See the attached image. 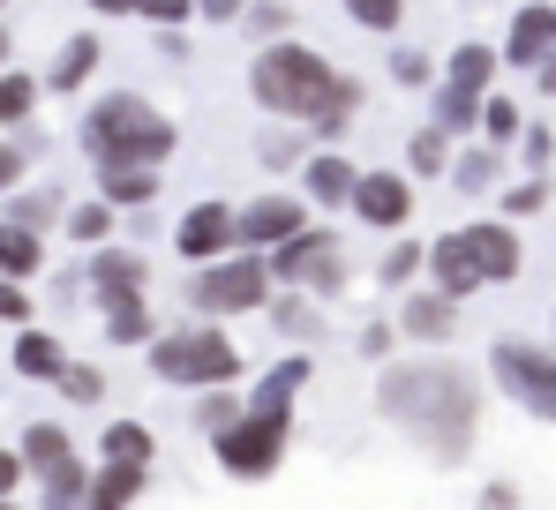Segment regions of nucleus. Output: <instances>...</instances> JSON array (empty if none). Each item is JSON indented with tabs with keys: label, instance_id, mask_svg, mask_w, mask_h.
Segmentation results:
<instances>
[{
	"label": "nucleus",
	"instance_id": "bb28decb",
	"mask_svg": "<svg viewBox=\"0 0 556 510\" xmlns=\"http://www.w3.org/2000/svg\"><path fill=\"white\" fill-rule=\"evenodd\" d=\"M38 105H46V90H38V76L30 68H0V136H15L23 120H38Z\"/></svg>",
	"mask_w": 556,
	"mask_h": 510
},
{
	"label": "nucleus",
	"instance_id": "a211bd4d",
	"mask_svg": "<svg viewBox=\"0 0 556 510\" xmlns=\"http://www.w3.org/2000/svg\"><path fill=\"white\" fill-rule=\"evenodd\" d=\"M143 488H151V466H121V458H105V466H91V481H84V510H136V503H143Z\"/></svg>",
	"mask_w": 556,
	"mask_h": 510
},
{
	"label": "nucleus",
	"instance_id": "37998d69",
	"mask_svg": "<svg viewBox=\"0 0 556 510\" xmlns=\"http://www.w3.org/2000/svg\"><path fill=\"white\" fill-rule=\"evenodd\" d=\"M136 23H151V30H188V23H195V0H136Z\"/></svg>",
	"mask_w": 556,
	"mask_h": 510
},
{
	"label": "nucleus",
	"instance_id": "423d86ee",
	"mask_svg": "<svg viewBox=\"0 0 556 510\" xmlns=\"http://www.w3.org/2000/svg\"><path fill=\"white\" fill-rule=\"evenodd\" d=\"M264 270H271V285H286V293H308V301H339L346 293V278H354V255H346V241L331 233V226H301L293 241H278L271 255H264Z\"/></svg>",
	"mask_w": 556,
	"mask_h": 510
},
{
	"label": "nucleus",
	"instance_id": "a878e982",
	"mask_svg": "<svg viewBox=\"0 0 556 510\" xmlns=\"http://www.w3.org/2000/svg\"><path fill=\"white\" fill-rule=\"evenodd\" d=\"M61 233H68L76 248H105V241H121V211H113V203H98V195H84V203H68V211H61Z\"/></svg>",
	"mask_w": 556,
	"mask_h": 510
},
{
	"label": "nucleus",
	"instance_id": "052dcab7",
	"mask_svg": "<svg viewBox=\"0 0 556 510\" xmlns=\"http://www.w3.org/2000/svg\"><path fill=\"white\" fill-rule=\"evenodd\" d=\"M293 8H301V0H293Z\"/></svg>",
	"mask_w": 556,
	"mask_h": 510
},
{
	"label": "nucleus",
	"instance_id": "473e14b6",
	"mask_svg": "<svg viewBox=\"0 0 556 510\" xmlns=\"http://www.w3.org/2000/svg\"><path fill=\"white\" fill-rule=\"evenodd\" d=\"M301 158H308V136H301L293 120H271V128L256 136V166L264 173H301Z\"/></svg>",
	"mask_w": 556,
	"mask_h": 510
},
{
	"label": "nucleus",
	"instance_id": "4be33fe9",
	"mask_svg": "<svg viewBox=\"0 0 556 510\" xmlns=\"http://www.w3.org/2000/svg\"><path fill=\"white\" fill-rule=\"evenodd\" d=\"M8 360H15L23 383H53V375L68 368V345L53 339V331H38V323H23V331L8 339Z\"/></svg>",
	"mask_w": 556,
	"mask_h": 510
},
{
	"label": "nucleus",
	"instance_id": "6e6d98bb",
	"mask_svg": "<svg viewBox=\"0 0 556 510\" xmlns=\"http://www.w3.org/2000/svg\"><path fill=\"white\" fill-rule=\"evenodd\" d=\"M84 8H91V15H105V23H113V15H136V0H84Z\"/></svg>",
	"mask_w": 556,
	"mask_h": 510
},
{
	"label": "nucleus",
	"instance_id": "393cba45",
	"mask_svg": "<svg viewBox=\"0 0 556 510\" xmlns=\"http://www.w3.org/2000/svg\"><path fill=\"white\" fill-rule=\"evenodd\" d=\"M105 316V345H151L166 323H159V308H151V293H128V301H113V308H98Z\"/></svg>",
	"mask_w": 556,
	"mask_h": 510
},
{
	"label": "nucleus",
	"instance_id": "de8ad7c7",
	"mask_svg": "<svg viewBox=\"0 0 556 510\" xmlns=\"http://www.w3.org/2000/svg\"><path fill=\"white\" fill-rule=\"evenodd\" d=\"M362 360H391V345H399V331H391V323H362Z\"/></svg>",
	"mask_w": 556,
	"mask_h": 510
},
{
	"label": "nucleus",
	"instance_id": "c03bdc74",
	"mask_svg": "<svg viewBox=\"0 0 556 510\" xmlns=\"http://www.w3.org/2000/svg\"><path fill=\"white\" fill-rule=\"evenodd\" d=\"M519 158H527V173H549V158H556L549 120H527V128H519Z\"/></svg>",
	"mask_w": 556,
	"mask_h": 510
},
{
	"label": "nucleus",
	"instance_id": "5701e85b",
	"mask_svg": "<svg viewBox=\"0 0 556 510\" xmlns=\"http://www.w3.org/2000/svg\"><path fill=\"white\" fill-rule=\"evenodd\" d=\"M264 316H271V331L286 345H316L324 339V308H316L308 293H286V285H278L271 301H264Z\"/></svg>",
	"mask_w": 556,
	"mask_h": 510
},
{
	"label": "nucleus",
	"instance_id": "13d9d810",
	"mask_svg": "<svg viewBox=\"0 0 556 510\" xmlns=\"http://www.w3.org/2000/svg\"><path fill=\"white\" fill-rule=\"evenodd\" d=\"M0 510H15V496H0Z\"/></svg>",
	"mask_w": 556,
	"mask_h": 510
},
{
	"label": "nucleus",
	"instance_id": "7c9ffc66",
	"mask_svg": "<svg viewBox=\"0 0 556 510\" xmlns=\"http://www.w3.org/2000/svg\"><path fill=\"white\" fill-rule=\"evenodd\" d=\"M496 173H504V151H489V143H466V151H452L444 180H452L459 195H489V188H496Z\"/></svg>",
	"mask_w": 556,
	"mask_h": 510
},
{
	"label": "nucleus",
	"instance_id": "f3484780",
	"mask_svg": "<svg viewBox=\"0 0 556 510\" xmlns=\"http://www.w3.org/2000/svg\"><path fill=\"white\" fill-rule=\"evenodd\" d=\"M98 61H105V46H98V30H68L61 38V53L46 61V76H38V90L46 98H76V90L98 76Z\"/></svg>",
	"mask_w": 556,
	"mask_h": 510
},
{
	"label": "nucleus",
	"instance_id": "79ce46f5",
	"mask_svg": "<svg viewBox=\"0 0 556 510\" xmlns=\"http://www.w3.org/2000/svg\"><path fill=\"white\" fill-rule=\"evenodd\" d=\"M84 481H91V466H84V458H76L68 473L38 481V488H46V510H84Z\"/></svg>",
	"mask_w": 556,
	"mask_h": 510
},
{
	"label": "nucleus",
	"instance_id": "ddd939ff",
	"mask_svg": "<svg viewBox=\"0 0 556 510\" xmlns=\"http://www.w3.org/2000/svg\"><path fill=\"white\" fill-rule=\"evenodd\" d=\"M429 285L444 293V301H473L481 285H489V270H481V248H473V226L459 233H444V241H429Z\"/></svg>",
	"mask_w": 556,
	"mask_h": 510
},
{
	"label": "nucleus",
	"instance_id": "5fc2aeb1",
	"mask_svg": "<svg viewBox=\"0 0 556 510\" xmlns=\"http://www.w3.org/2000/svg\"><path fill=\"white\" fill-rule=\"evenodd\" d=\"M527 76H534V90H542V98H556V53L542 61V68H527Z\"/></svg>",
	"mask_w": 556,
	"mask_h": 510
},
{
	"label": "nucleus",
	"instance_id": "49530a36",
	"mask_svg": "<svg viewBox=\"0 0 556 510\" xmlns=\"http://www.w3.org/2000/svg\"><path fill=\"white\" fill-rule=\"evenodd\" d=\"M23 180H30V158H23V143H15V136H0V195H8V188H23Z\"/></svg>",
	"mask_w": 556,
	"mask_h": 510
},
{
	"label": "nucleus",
	"instance_id": "bf43d9fd",
	"mask_svg": "<svg viewBox=\"0 0 556 510\" xmlns=\"http://www.w3.org/2000/svg\"><path fill=\"white\" fill-rule=\"evenodd\" d=\"M0 15H8V0H0Z\"/></svg>",
	"mask_w": 556,
	"mask_h": 510
},
{
	"label": "nucleus",
	"instance_id": "f257e3e1",
	"mask_svg": "<svg viewBox=\"0 0 556 510\" xmlns=\"http://www.w3.org/2000/svg\"><path fill=\"white\" fill-rule=\"evenodd\" d=\"M376 406L399 435H414L437 466H459L481 435V383L452 360H391L376 375Z\"/></svg>",
	"mask_w": 556,
	"mask_h": 510
},
{
	"label": "nucleus",
	"instance_id": "0eeeda50",
	"mask_svg": "<svg viewBox=\"0 0 556 510\" xmlns=\"http://www.w3.org/2000/svg\"><path fill=\"white\" fill-rule=\"evenodd\" d=\"M489 383L511 398V406H527L534 421H556V353L534 339H496L489 345Z\"/></svg>",
	"mask_w": 556,
	"mask_h": 510
},
{
	"label": "nucleus",
	"instance_id": "c9c22d12",
	"mask_svg": "<svg viewBox=\"0 0 556 510\" xmlns=\"http://www.w3.org/2000/svg\"><path fill=\"white\" fill-rule=\"evenodd\" d=\"M105 458H121V466H151L159 458V435L143 421H105Z\"/></svg>",
	"mask_w": 556,
	"mask_h": 510
},
{
	"label": "nucleus",
	"instance_id": "58836bf2",
	"mask_svg": "<svg viewBox=\"0 0 556 510\" xmlns=\"http://www.w3.org/2000/svg\"><path fill=\"white\" fill-rule=\"evenodd\" d=\"M188 398H195V428H203V435H218V428L241 413V383H218V391H188Z\"/></svg>",
	"mask_w": 556,
	"mask_h": 510
},
{
	"label": "nucleus",
	"instance_id": "ea45409f",
	"mask_svg": "<svg viewBox=\"0 0 556 510\" xmlns=\"http://www.w3.org/2000/svg\"><path fill=\"white\" fill-rule=\"evenodd\" d=\"M534 211H549V173H527V180H511L504 188V218L519 226V218H534Z\"/></svg>",
	"mask_w": 556,
	"mask_h": 510
},
{
	"label": "nucleus",
	"instance_id": "20e7f679",
	"mask_svg": "<svg viewBox=\"0 0 556 510\" xmlns=\"http://www.w3.org/2000/svg\"><path fill=\"white\" fill-rule=\"evenodd\" d=\"M143 360H151V375L174 383V391H218V383H241V375H249V353L233 345V331H226V323H203V316L166 323L159 339L143 345Z\"/></svg>",
	"mask_w": 556,
	"mask_h": 510
},
{
	"label": "nucleus",
	"instance_id": "6ab92c4d",
	"mask_svg": "<svg viewBox=\"0 0 556 510\" xmlns=\"http://www.w3.org/2000/svg\"><path fill=\"white\" fill-rule=\"evenodd\" d=\"M61 211H68V195H61V188H46V180H23V188H8V195H0V218H8V226H23V233H61Z\"/></svg>",
	"mask_w": 556,
	"mask_h": 510
},
{
	"label": "nucleus",
	"instance_id": "9b49d317",
	"mask_svg": "<svg viewBox=\"0 0 556 510\" xmlns=\"http://www.w3.org/2000/svg\"><path fill=\"white\" fill-rule=\"evenodd\" d=\"M346 211H354L369 233H406V218H414V180H406L399 166H369L362 180H354Z\"/></svg>",
	"mask_w": 556,
	"mask_h": 510
},
{
	"label": "nucleus",
	"instance_id": "dca6fc26",
	"mask_svg": "<svg viewBox=\"0 0 556 510\" xmlns=\"http://www.w3.org/2000/svg\"><path fill=\"white\" fill-rule=\"evenodd\" d=\"M293 180H301L308 211H346V195H354V180H362V166H354L346 151H308Z\"/></svg>",
	"mask_w": 556,
	"mask_h": 510
},
{
	"label": "nucleus",
	"instance_id": "2eb2a0df",
	"mask_svg": "<svg viewBox=\"0 0 556 510\" xmlns=\"http://www.w3.org/2000/svg\"><path fill=\"white\" fill-rule=\"evenodd\" d=\"M549 53H556V0H519V15H511L496 61H504V68H542Z\"/></svg>",
	"mask_w": 556,
	"mask_h": 510
},
{
	"label": "nucleus",
	"instance_id": "603ef678",
	"mask_svg": "<svg viewBox=\"0 0 556 510\" xmlns=\"http://www.w3.org/2000/svg\"><path fill=\"white\" fill-rule=\"evenodd\" d=\"M23 481H30V473H23V458H15V450H8V443H0V496H15V488H23Z\"/></svg>",
	"mask_w": 556,
	"mask_h": 510
},
{
	"label": "nucleus",
	"instance_id": "f03ea898",
	"mask_svg": "<svg viewBox=\"0 0 556 510\" xmlns=\"http://www.w3.org/2000/svg\"><path fill=\"white\" fill-rule=\"evenodd\" d=\"M249 98L271 113V120H316L324 105H346V113H362L369 105V90L362 76H346L331 53H316L308 38H278V46H256V61H249Z\"/></svg>",
	"mask_w": 556,
	"mask_h": 510
},
{
	"label": "nucleus",
	"instance_id": "b1692460",
	"mask_svg": "<svg viewBox=\"0 0 556 510\" xmlns=\"http://www.w3.org/2000/svg\"><path fill=\"white\" fill-rule=\"evenodd\" d=\"M496 68H504V61H496V46H481V38H466V46H452V61L437 68V84H452V90H473V98H481V90H496Z\"/></svg>",
	"mask_w": 556,
	"mask_h": 510
},
{
	"label": "nucleus",
	"instance_id": "1a4fd4ad",
	"mask_svg": "<svg viewBox=\"0 0 556 510\" xmlns=\"http://www.w3.org/2000/svg\"><path fill=\"white\" fill-rule=\"evenodd\" d=\"M301 226H308V195H293V188H264V195L233 203V248H249V255H271Z\"/></svg>",
	"mask_w": 556,
	"mask_h": 510
},
{
	"label": "nucleus",
	"instance_id": "a19ab883",
	"mask_svg": "<svg viewBox=\"0 0 556 510\" xmlns=\"http://www.w3.org/2000/svg\"><path fill=\"white\" fill-rule=\"evenodd\" d=\"M391 84L399 90H429L437 84V61H429L421 46H391Z\"/></svg>",
	"mask_w": 556,
	"mask_h": 510
},
{
	"label": "nucleus",
	"instance_id": "9d476101",
	"mask_svg": "<svg viewBox=\"0 0 556 510\" xmlns=\"http://www.w3.org/2000/svg\"><path fill=\"white\" fill-rule=\"evenodd\" d=\"M84 293L98 308L128 301V293H151V255L136 241H105V248H84Z\"/></svg>",
	"mask_w": 556,
	"mask_h": 510
},
{
	"label": "nucleus",
	"instance_id": "8fccbe9b",
	"mask_svg": "<svg viewBox=\"0 0 556 510\" xmlns=\"http://www.w3.org/2000/svg\"><path fill=\"white\" fill-rule=\"evenodd\" d=\"M15 143H23V158H30V166H38V158H46V151H53V136H46V128H38V120H23V128H15Z\"/></svg>",
	"mask_w": 556,
	"mask_h": 510
},
{
	"label": "nucleus",
	"instance_id": "cd10ccee",
	"mask_svg": "<svg viewBox=\"0 0 556 510\" xmlns=\"http://www.w3.org/2000/svg\"><path fill=\"white\" fill-rule=\"evenodd\" d=\"M233 30H249V46H278V38H301V8H293V0H249Z\"/></svg>",
	"mask_w": 556,
	"mask_h": 510
},
{
	"label": "nucleus",
	"instance_id": "f704fd0d",
	"mask_svg": "<svg viewBox=\"0 0 556 510\" xmlns=\"http://www.w3.org/2000/svg\"><path fill=\"white\" fill-rule=\"evenodd\" d=\"M421 263H429V241H391V248L376 255V285L406 293V285H421Z\"/></svg>",
	"mask_w": 556,
	"mask_h": 510
},
{
	"label": "nucleus",
	"instance_id": "2f4dec72",
	"mask_svg": "<svg viewBox=\"0 0 556 510\" xmlns=\"http://www.w3.org/2000/svg\"><path fill=\"white\" fill-rule=\"evenodd\" d=\"M519 128H527L519 98H504V90H481V120H473V136H481L489 151H511V143H519Z\"/></svg>",
	"mask_w": 556,
	"mask_h": 510
},
{
	"label": "nucleus",
	"instance_id": "4c0bfd02",
	"mask_svg": "<svg viewBox=\"0 0 556 510\" xmlns=\"http://www.w3.org/2000/svg\"><path fill=\"white\" fill-rule=\"evenodd\" d=\"M53 391H61L68 406H105V368H91V360H68V368L53 375Z\"/></svg>",
	"mask_w": 556,
	"mask_h": 510
},
{
	"label": "nucleus",
	"instance_id": "864d4df0",
	"mask_svg": "<svg viewBox=\"0 0 556 510\" xmlns=\"http://www.w3.org/2000/svg\"><path fill=\"white\" fill-rule=\"evenodd\" d=\"M481 510H519V488H481Z\"/></svg>",
	"mask_w": 556,
	"mask_h": 510
},
{
	"label": "nucleus",
	"instance_id": "e433bc0d",
	"mask_svg": "<svg viewBox=\"0 0 556 510\" xmlns=\"http://www.w3.org/2000/svg\"><path fill=\"white\" fill-rule=\"evenodd\" d=\"M339 8H346V23L369 30V38H399V23H406V0H339Z\"/></svg>",
	"mask_w": 556,
	"mask_h": 510
},
{
	"label": "nucleus",
	"instance_id": "6e6552de",
	"mask_svg": "<svg viewBox=\"0 0 556 510\" xmlns=\"http://www.w3.org/2000/svg\"><path fill=\"white\" fill-rule=\"evenodd\" d=\"M286 443H293V421H271V413H233V421L211 435V458L233 473V481H271L286 466Z\"/></svg>",
	"mask_w": 556,
	"mask_h": 510
},
{
	"label": "nucleus",
	"instance_id": "c756f323",
	"mask_svg": "<svg viewBox=\"0 0 556 510\" xmlns=\"http://www.w3.org/2000/svg\"><path fill=\"white\" fill-rule=\"evenodd\" d=\"M38 270H46V233H23V226H8V218H0V278L30 285Z\"/></svg>",
	"mask_w": 556,
	"mask_h": 510
},
{
	"label": "nucleus",
	"instance_id": "aec40b11",
	"mask_svg": "<svg viewBox=\"0 0 556 510\" xmlns=\"http://www.w3.org/2000/svg\"><path fill=\"white\" fill-rule=\"evenodd\" d=\"M15 458H23L30 481H53V473L76 466V443H68V428H61V421H30V428H23V443H15Z\"/></svg>",
	"mask_w": 556,
	"mask_h": 510
},
{
	"label": "nucleus",
	"instance_id": "09e8293b",
	"mask_svg": "<svg viewBox=\"0 0 556 510\" xmlns=\"http://www.w3.org/2000/svg\"><path fill=\"white\" fill-rule=\"evenodd\" d=\"M151 53L181 68V61H188V30H151Z\"/></svg>",
	"mask_w": 556,
	"mask_h": 510
},
{
	"label": "nucleus",
	"instance_id": "39448f33",
	"mask_svg": "<svg viewBox=\"0 0 556 510\" xmlns=\"http://www.w3.org/2000/svg\"><path fill=\"white\" fill-rule=\"evenodd\" d=\"M271 270H264V255L233 248L218 255V263H195L188 270V316H203V323H233V316H264V301H271Z\"/></svg>",
	"mask_w": 556,
	"mask_h": 510
},
{
	"label": "nucleus",
	"instance_id": "3c124183",
	"mask_svg": "<svg viewBox=\"0 0 556 510\" xmlns=\"http://www.w3.org/2000/svg\"><path fill=\"white\" fill-rule=\"evenodd\" d=\"M249 0H195V23H241Z\"/></svg>",
	"mask_w": 556,
	"mask_h": 510
},
{
	"label": "nucleus",
	"instance_id": "412c9836",
	"mask_svg": "<svg viewBox=\"0 0 556 510\" xmlns=\"http://www.w3.org/2000/svg\"><path fill=\"white\" fill-rule=\"evenodd\" d=\"M91 195H98V203H113V211L128 218V211H151V203L166 195V180H159V173H143V166H98Z\"/></svg>",
	"mask_w": 556,
	"mask_h": 510
},
{
	"label": "nucleus",
	"instance_id": "7ed1b4c3",
	"mask_svg": "<svg viewBox=\"0 0 556 510\" xmlns=\"http://www.w3.org/2000/svg\"><path fill=\"white\" fill-rule=\"evenodd\" d=\"M76 143L84 158L98 166H143V173H166V158L181 151V120L166 105H151L143 90H98L76 120Z\"/></svg>",
	"mask_w": 556,
	"mask_h": 510
},
{
	"label": "nucleus",
	"instance_id": "72a5a7b5",
	"mask_svg": "<svg viewBox=\"0 0 556 510\" xmlns=\"http://www.w3.org/2000/svg\"><path fill=\"white\" fill-rule=\"evenodd\" d=\"M444 166H452V136L444 128H414L406 136V180H444Z\"/></svg>",
	"mask_w": 556,
	"mask_h": 510
},
{
	"label": "nucleus",
	"instance_id": "a18cd8bd",
	"mask_svg": "<svg viewBox=\"0 0 556 510\" xmlns=\"http://www.w3.org/2000/svg\"><path fill=\"white\" fill-rule=\"evenodd\" d=\"M30 308H38V301H30V285L0 278V323H8V331H23V323H30Z\"/></svg>",
	"mask_w": 556,
	"mask_h": 510
},
{
	"label": "nucleus",
	"instance_id": "f8f14e48",
	"mask_svg": "<svg viewBox=\"0 0 556 510\" xmlns=\"http://www.w3.org/2000/svg\"><path fill=\"white\" fill-rule=\"evenodd\" d=\"M174 255H181L188 270H195V263H218V255H233V203H218V195L188 203L181 218H174Z\"/></svg>",
	"mask_w": 556,
	"mask_h": 510
},
{
	"label": "nucleus",
	"instance_id": "4468645a",
	"mask_svg": "<svg viewBox=\"0 0 556 510\" xmlns=\"http://www.w3.org/2000/svg\"><path fill=\"white\" fill-rule=\"evenodd\" d=\"M391 331L414 345H444L459 339V301H444L437 285H406L399 293V316H391Z\"/></svg>",
	"mask_w": 556,
	"mask_h": 510
},
{
	"label": "nucleus",
	"instance_id": "4d7b16f0",
	"mask_svg": "<svg viewBox=\"0 0 556 510\" xmlns=\"http://www.w3.org/2000/svg\"><path fill=\"white\" fill-rule=\"evenodd\" d=\"M8 61H15V23L0 15V68H8Z\"/></svg>",
	"mask_w": 556,
	"mask_h": 510
},
{
	"label": "nucleus",
	"instance_id": "c85d7f7f",
	"mask_svg": "<svg viewBox=\"0 0 556 510\" xmlns=\"http://www.w3.org/2000/svg\"><path fill=\"white\" fill-rule=\"evenodd\" d=\"M473 120H481V98H473V90L429 84V128H444L452 143H466V136H473Z\"/></svg>",
	"mask_w": 556,
	"mask_h": 510
}]
</instances>
